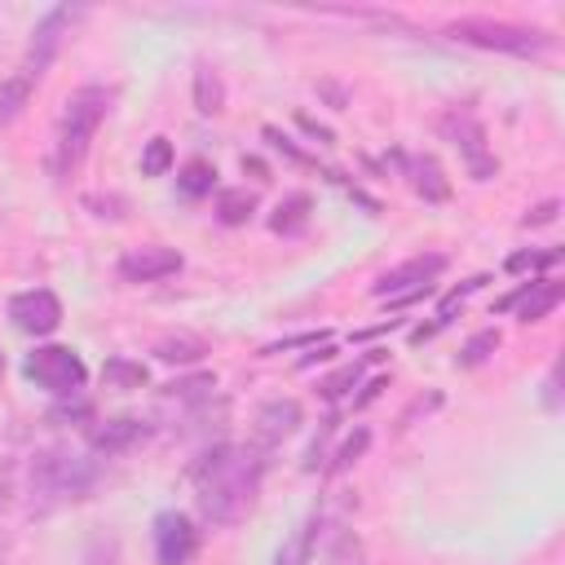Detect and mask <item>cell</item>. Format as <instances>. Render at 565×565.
I'll return each instance as SVG.
<instances>
[{
    "instance_id": "11",
    "label": "cell",
    "mask_w": 565,
    "mask_h": 565,
    "mask_svg": "<svg viewBox=\"0 0 565 565\" xmlns=\"http://www.w3.org/2000/svg\"><path fill=\"white\" fill-rule=\"evenodd\" d=\"M185 260L177 247H163V243H146V247H132L119 256V278L124 282H159L168 274H177Z\"/></svg>"
},
{
    "instance_id": "26",
    "label": "cell",
    "mask_w": 565,
    "mask_h": 565,
    "mask_svg": "<svg viewBox=\"0 0 565 565\" xmlns=\"http://www.w3.org/2000/svg\"><path fill=\"white\" fill-rule=\"evenodd\" d=\"M358 380H362V366H340V371H335V375H327V380H322V384H318V393H322V397H331V402H335V397H344V393H349V388H353V384H358Z\"/></svg>"
},
{
    "instance_id": "32",
    "label": "cell",
    "mask_w": 565,
    "mask_h": 565,
    "mask_svg": "<svg viewBox=\"0 0 565 565\" xmlns=\"http://www.w3.org/2000/svg\"><path fill=\"white\" fill-rule=\"evenodd\" d=\"M384 384H388V380H371V384H366V393H362V397H358L353 406H366V402H371V397H375V393H380Z\"/></svg>"
},
{
    "instance_id": "27",
    "label": "cell",
    "mask_w": 565,
    "mask_h": 565,
    "mask_svg": "<svg viewBox=\"0 0 565 565\" xmlns=\"http://www.w3.org/2000/svg\"><path fill=\"white\" fill-rule=\"evenodd\" d=\"M366 441H371V433H366V428H358V433H353V437H349V441L335 450V463H331V472H344V468H353V463H358V455L366 450Z\"/></svg>"
},
{
    "instance_id": "8",
    "label": "cell",
    "mask_w": 565,
    "mask_h": 565,
    "mask_svg": "<svg viewBox=\"0 0 565 565\" xmlns=\"http://www.w3.org/2000/svg\"><path fill=\"white\" fill-rule=\"evenodd\" d=\"M446 269V256L441 252H424V256H411V260H402L397 269H388V274H380L375 278V296H388V300H397V296H411V291H424V287H433V278Z\"/></svg>"
},
{
    "instance_id": "25",
    "label": "cell",
    "mask_w": 565,
    "mask_h": 565,
    "mask_svg": "<svg viewBox=\"0 0 565 565\" xmlns=\"http://www.w3.org/2000/svg\"><path fill=\"white\" fill-rule=\"evenodd\" d=\"M561 260V247H547V252H512L508 260H503V269L508 274H534V269H547V265H556Z\"/></svg>"
},
{
    "instance_id": "14",
    "label": "cell",
    "mask_w": 565,
    "mask_h": 565,
    "mask_svg": "<svg viewBox=\"0 0 565 565\" xmlns=\"http://www.w3.org/2000/svg\"><path fill=\"white\" fill-rule=\"evenodd\" d=\"M397 159L406 163V177H411L415 194H424L428 203H446L450 199V181H446V172H441V163L433 154H397Z\"/></svg>"
},
{
    "instance_id": "7",
    "label": "cell",
    "mask_w": 565,
    "mask_h": 565,
    "mask_svg": "<svg viewBox=\"0 0 565 565\" xmlns=\"http://www.w3.org/2000/svg\"><path fill=\"white\" fill-rule=\"evenodd\" d=\"M441 132H446V141L463 154V163H468V172H472L477 181H490V177L499 172V159L486 150V128L477 124V115H472L468 106H455L450 115H441Z\"/></svg>"
},
{
    "instance_id": "20",
    "label": "cell",
    "mask_w": 565,
    "mask_h": 565,
    "mask_svg": "<svg viewBox=\"0 0 565 565\" xmlns=\"http://www.w3.org/2000/svg\"><path fill=\"white\" fill-rule=\"evenodd\" d=\"M203 353H207V344H203L199 335H185V331L163 335V340L154 344V358H159V362H199Z\"/></svg>"
},
{
    "instance_id": "28",
    "label": "cell",
    "mask_w": 565,
    "mask_h": 565,
    "mask_svg": "<svg viewBox=\"0 0 565 565\" xmlns=\"http://www.w3.org/2000/svg\"><path fill=\"white\" fill-rule=\"evenodd\" d=\"M212 388H216V375H194V380H172V384H168V393H172V397H185V402H190V397H203V393H212Z\"/></svg>"
},
{
    "instance_id": "15",
    "label": "cell",
    "mask_w": 565,
    "mask_h": 565,
    "mask_svg": "<svg viewBox=\"0 0 565 565\" xmlns=\"http://www.w3.org/2000/svg\"><path fill=\"white\" fill-rule=\"evenodd\" d=\"M141 437H146V424H141V419H132V415L106 419L102 428H93V433H88L93 450H102V455H124V450H128V446H137Z\"/></svg>"
},
{
    "instance_id": "23",
    "label": "cell",
    "mask_w": 565,
    "mask_h": 565,
    "mask_svg": "<svg viewBox=\"0 0 565 565\" xmlns=\"http://www.w3.org/2000/svg\"><path fill=\"white\" fill-rule=\"evenodd\" d=\"M494 349H499V331H494V327H486V331H477V335L463 344V353H459L455 362H459V366H481Z\"/></svg>"
},
{
    "instance_id": "31",
    "label": "cell",
    "mask_w": 565,
    "mask_h": 565,
    "mask_svg": "<svg viewBox=\"0 0 565 565\" xmlns=\"http://www.w3.org/2000/svg\"><path fill=\"white\" fill-rule=\"evenodd\" d=\"M93 415V406L88 402H75V406H57V411H49V419H88Z\"/></svg>"
},
{
    "instance_id": "18",
    "label": "cell",
    "mask_w": 565,
    "mask_h": 565,
    "mask_svg": "<svg viewBox=\"0 0 565 565\" xmlns=\"http://www.w3.org/2000/svg\"><path fill=\"white\" fill-rule=\"evenodd\" d=\"M177 190H181L185 199H203V194H212V190H216V168H212L207 159H190V163L177 172Z\"/></svg>"
},
{
    "instance_id": "30",
    "label": "cell",
    "mask_w": 565,
    "mask_h": 565,
    "mask_svg": "<svg viewBox=\"0 0 565 565\" xmlns=\"http://www.w3.org/2000/svg\"><path fill=\"white\" fill-rule=\"evenodd\" d=\"M556 212H561V203H556V199H547V203H539L521 225H525V230H530V225H547V221H556Z\"/></svg>"
},
{
    "instance_id": "12",
    "label": "cell",
    "mask_w": 565,
    "mask_h": 565,
    "mask_svg": "<svg viewBox=\"0 0 565 565\" xmlns=\"http://www.w3.org/2000/svg\"><path fill=\"white\" fill-rule=\"evenodd\" d=\"M561 296H565V282H556V278H530V282H521L512 296H503L494 309H499V313L516 309L521 322H539V318H547V313L561 305Z\"/></svg>"
},
{
    "instance_id": "3",
    "label": "cell",
    "mask_w": 565,
    "mask_h": 565,
    "mask_svg": "<svg viewBox=\"0 0 565 565\" xmlns=\"http://www.w3.org/2000/svg\"><path fill=\"white\" fill-rule=\"evenodd\" d=\"M93 486H97V459H88L71 446H44L31 455V508L35 512L75 503Z\"/></svg>"
},
{
    "instance_id": "1",
    "label": "cell",
    "mask_w": 565,
    "mask_h": 565,
    "mask_svg": "<svg viewBox=\"0 0 565 565\" xmlns=\"http://www.w3.org/2000/svg\"><path fill=\"white\" fill-rule=\"evenodd\" d=\"M260 472H265V450L256 446H212L194 468H190V481H194V503L199 512L212 521V525H234L256 490H260Z\"/></svg>"
},
{
    "instance_id": "5",
    "label": "cell",
    "mask_w": 565,
    "mask_h": 565,
    "mask_svg": "<svg viewBox=\"0 0 565 565\" xmlns=\"http://www.w3.org/2000/svg\"><path fill=\"white\" fill-rule=\"evenodd\" d=\"M22 371H26V380H35L40 388H49L53 397H79V388L88 380L84 358L71 344H40L35 353H26Z\"/></svg>"
},
{
    "instance_id": "2",
    "label": "cell",
    "mask_w": 565,
    "mask_h": 565,
    "mask_svg": "<svg viewBox=\"0 0 565 565\" xmlns=\"http://www.w3.org/2000/svg\"><path fill=\"white\" fill-rule=\"evenodd\" d=\"M110 102H115V88H106V84H84L66 97L62 119H57V137H53V159H49V172L57 181H66L84 163L102 119L110 115Z\"/></svg>"
},
{
    "instance_id": "24",
    "label": "cell",
    "mask_w": 565,
    "mask_h": 565,
    "mask_svg": "<svg viewBox=\"0 0 565 565\" xmlns=\"http://www.w3.org/2000/svg\"><path fill=\"white\" fill-rule=\"evenodd\" d=\"M102 375H106V384H115V388H141V384H146V366H141V362H124V358H110Z\"/></svg>"
},
{
    "instance_id": "22",
    "label": "cell",
    "mask_w": 565,
    "mask_h": 565,
    "mask_svg": "<svg viewBox=\"0 0 565 565\" xmlns=\"http://www.w3.org/2000/svg\"><path fill=\"white\" fill-rule=\"evenodd\" d=\"M172 168V141L168 137H150L141 150V177H163Z\"/></svg>"
},
{
    "instance_id": "4",
    "label": "cell",
    "mask_w": 565,
    "mask_h": 565,
    "mask_svg": "<svg viewBox=\"0 0 565 565\" xmlns=\"http://www.w3.org/2000/svg\"><path fill=\"white\" fill-rule=\"evenodd\" d=\"M450 40L472 44V49H490V53H512V57H539L552 49V35L543 26H525V22H503V18H455L446 26Z\"/></svg>"
},
{
    "instance_id": "29",
    "label": "cell",
    "mask_w": 565,
    "mask_h": 565,
    "mask_svg": "<svg viewBox=\"0 0 565 565\" xmlns=\"http://www.w3.org/2000/svg\"><path fill=\"white\" fill-rule=\"evenodd\" d=\"M327 340H331L327 331H305V335H287V340H278V344H265L260 353H282V349H300V344H313V349H318V344H327Z\"/></svg>"
},
{
    "instance_id": "17",
    "label": "cell",
    "mask_w": 565,
    "mask_h": 565,
    "mask_svg": "<svg viewBox=\"0 0 565 565\" xmlns=\"http://www.w3.org/2000/svg\"><path fill=\"white\" fill-rule=\"evenodd\" d=\"M309 212H313V199H309L305 190H296V194H287V199L274 207L269 230H274V234H300V230L309 225Z\"/></svg>"
},
{
    "instance_id": "33",
    "label": "cell",
    "mask_w": 565,
    "mask_h": 565,
    "mask_svg": "<svg viewBox=\"0 0 565 565\" xmlns=\"http://www.w3.org/2000/svg\"><path fill=\"white\" fill-rule=\"evenodd\" d=\"M0 375H4V353H0Z\"/></svg>"
},
{
    "instance_id": "21",
    "label": "cell",
    "mask_w": 565,
    "mask_h": 565,
    "mask_svg": "<svg viewBox=\"0 0 565 565\" xmlns=\"http://www.w3.org/2000/svg\"><path fill=\"white\" fill-rule=\"evenodd\" d=\"M252 212H256V194H252V190H221L216 216H221L225 225H243Z\"/></svg>"
},
{
    "instance_id": "16",
    "label": "cell",
    "mask_w": 565,
    "mask_h": 565,
    "mask_svg": "<svg viewBox=\"0 0 565 565\" xmlns=\"http://www.w3.org/2000/svg\"><path fill=\"white\" fill-rule=\"evenodd\" d=\"M225 106V84H221V71L212 62H199L194 66V110L199 115H221Z\"/></svg>"
},
{
    "instance_id": "6",
    "label": "cell",
    "mask_w": 565,
    "mask_h": 565,
    "mask_svg": "<svg viewBox=\"0 0 565 565\" xmlns=\"http://www.w3.org/2000/svg\"><path fill=\"white\" fill-rule=\"evenodd\" d=\"M79 18H84V4H57V9H49V13L35 22V31H31V44H26V62H22V75L40 79V75L53 66L57 49L66 44V35H71V26H75Z\"/></svg>"
},
{
    "instance_id": "19",
    "label": "cell",
    "mask_w": 565,
    "mask_h": 565,
    "mask_svg": "<svg viewBox=\"0 0 565 565\" xmlns=\"http://www.w3.org/2000/svg\"><path fill=\"white\" fill-rule=\"evenodd\" d=\"M31 88H35V79L31 75H9L4 84H0V128L4 124H13L18 115H22V106H26V97H31Z\"/></svg>"
},
{
    "instance_id": "10",
    "label": "cell",
    "mask_w": 565,
    "mask_h": 565,
    "mask_svg": "<svg viewBox=\"0 0 565 565\" xmlns=\"http://www.w3.org/2000/svg\"><path fill=\"white\" fill-rule=\"evenodd\" d=\"M194 547H199V530L190 525L185 512L168 508V512L154 516V556H159V565H185L194 556Z\"/></svg>"
},
{
    "instance_id": "9",
    "label": "cell",
    "mask_w": 565,
    "mask_h": 565,
    "mask_svg": "<svg viewBox=\"0 0 565 565\" xmlns=\"http://www.w3.org/2000/svg\"><path fill=\"white\" fill-rule=\"evenodd\" d=\"M9 318H13V327L26 331V335H49V331H57V322H62V300H57L49 287L18 291V296L9 300Z\"/></svg>"
},
{
    "instance_id": "13",
    "label": "cell",
    "mask_w": 565,
    "mask_h": 565,
    "mask_svg": "<svg viewBox=\"0 0 565 565\" xmlns=\"http://www.w3.org/2000/svg\"><path fill=\"white\" fill-rule=\"evenodd\" d=\"M252 424H256V428H252V446L269 455L282 437H291V433L300 428V402H296V397H274V402H265V406L256 411Z\"/></svg>"
}]
</instances>
